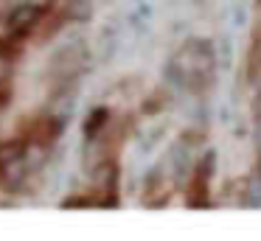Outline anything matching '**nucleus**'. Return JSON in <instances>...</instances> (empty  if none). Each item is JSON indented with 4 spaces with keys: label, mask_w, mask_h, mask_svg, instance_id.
Instances as JSON below:
<instances>
[{
    "label": "nucleus",
    "mask_w": 261,
    "mask_h": 241,
    "mask_svg": "<svg viewBox=\"0 0 261 241\" xmlns=\"http://www.w3.org/2000/svg\"><path fill=\"white\" fill-rule=\"evenodd\" d=\"M194 53L191 56V48H186L180 53V59H177V67H180V76L182 82H191V78H202L205 73L211 70V48L202 42H194Z\"/></svg>",
    "instance_id": "nucleus-1"
},
{
    "label": "nucleus",
    "mask_w": 261,
    "mask_h": 241,
    "mask_svg": "<svg viewBox=\"0 0 261 241\" xmlns=\"http://www.w3.org/2000/svg\"><path fill=\"white\" fill-rule=\"evenodd\" d=\"M20 157H23V146L20 143L0 146V166H12L14 160H20Z\"/></svg>",
    "instance_id": "nucleus-3"
},
{
    "label": "nucleus",
    "mask_w": 261,
    "mask_h": 241,
    "mask_svg": "<svg viewBox=\"0 0 261 241\" xmlns=\"http://www.w3.org/2000/svg\"><path fill=\"white\" fill-rule=\"evenodd\" d=\"M37 20H40V9H37V6H17V9L9 14L6 31L12 34V37H23V34H29L31 28L37 25Z\"/></svg>",
    "instance_id": "nucleus-2"
}]
</instances>
